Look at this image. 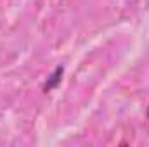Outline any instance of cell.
<instances>
[{
	"label": "cell",
	"mask_w": 149,
	"mask_h": 147,
	"mask_svg": "<svg viewBox=\"0 0 149 147\" xmlns=\"http://www.w3.org/2000/svg\"><path fill=\"white\" fill-rule=\"evenodd\" d=\"M63 73H64V69L59 66V68H56V71L50 74V78L47 80V83L43 85V92H50L52 88H56L57 85H59V81H61V78H63Z\"/></svg>",
	"instance_id": "6da1fadb"
},
{
	"label": "cell",
	"mask_w": 149,
	"mask_h": 147,
	"mask_svg": "<svg viewBox=\"0 0 149 147\" xmlns=\"http://www.w3.org/2000/svg\"><path fill=\"white\" fill-rule=\"evenodd\" d=\"M148 116H149V111H148Z\"/></svg>",
	"instance_id": "7a4b0ae2"
}]
</instances>
